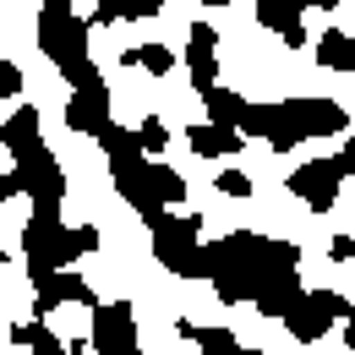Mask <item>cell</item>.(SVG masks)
I'll return each mask as SVG.
<instances>
[{"label": "cell", "instance_id": "10", "mask_svg": "<svg viewBox=\"0 0 355 355\" xmlns=\"http://www.w3.org/2000/svg\"><path fill=\"white\" fill-rule=\"evenodd\" d=\"M339 180H345V170H339L334 159H311V164H301V170L290 175V191L306 202L311 214H328V208L339 202Z\"/></svg>", "mask_w": 355, "mask_h": 355}, {"label": "cell", "instance_id": "23", "mask_svg": "<svg viewBox=\"0 0 355 355\" xmlns=\"http://www.w3.org/2000/svg\"><path fill=\"white\" fill-rule=\"evenodd\" d=\"M121 60H126V66H142V71H153V77H170V71H175V55H170L164 44H137V49H126Z\"/></svg>", "mask_w": 355, "mask_h": 355}, {"label": "cell", "instance_id": "19", "mask_svg": "<svg viewBox=\"0 0 355 355\" xmlns=\"http://www.w3.org/2000/svg\"><path fill=\"white\" fill-rule=\"evenodd\" d=\"M164 0H98L93 22H132V17H159Z\"/></svg>", "mask_w": 355, "mask_h": 355}, {"label": "cell", "instance_id": "8", "mask_svg": "<svg viewBox=\"0 0 355 355\" xmlns=\"http://www.w3.org/2000/svg\"><path fill=\"white\" fill-rule=\"evenodd\" d=\"M110 175H115V191H121L148 224L164 214V202H159V191H153V164H148L142 153H132V159H110Z\"/></svg>", "mask_w": 355, "mask_h": 355}, {"label": "cell", "instance_id": "1", "mask_svg": "<svg viewBox=\"0 0 355 355\" xmlns=\"http://www.w3.org/2000/svg\"><path fill=\"white\" fill-rule=\"evenodd\" d=\"M295 268H301L295 241H273V235H252V230H235L214 246H202V273L214 279L219 301H257L268 284L295 279Z\"/></svg>", "mask_w": 355, "mask_h": 355}, {"label": "cell", "instance_id": "29", "mask_svg": "<svg viewBox=\"0 0 355 355\" xmlns=\"http://www.w3.org/2000/svg\"><path fill=\"white\" fill-rule=\"evenodd\" d=\"M328 257H334V263H350V257H355V241H350V235H334Z\"/></svg>", "mask_w": 355, "mask_h": 355}, {"label": "cell", "instance_id": "25", "mask_svg": "<svg viewBox=\"0 0 355 355\" xmlns=\"http://www.w3.org/2000/svg\"><path fill=\"white\" fill-rule=\"evenodd\" d=\"M60 77H66V83H71L77 93H88V88H104V71H98L93 60H77V66H66Z\"/></svg>", "mask_w": 355, "mask_h": 355}, {"label": "cell", "instance_id": "32", "mask_svg": "<svg viewBox=\"0 0 355 355\" xmlns=\"http://www.w3.org/2000/svg\"><path fill=\"white\" fill-rule=\"evenodd\" d=\"M339 164H345V170H350V175H355V137H350V142H345V153H339Z\"/></svg>", "mask_w": 355, "mask_h": 355}, {"label": "cell", "instance_id": "24", "mask_svg": "<svg viewBox=\"0 0 355 355\" xmlns=\"http://www.w3.org/2000/svg\"><path fill=\"white\" fill-rule=\"evenodd\" d=\"M153 191H159V202H180V197H186V180H180L170 164H153Z\"/></svg>", "mask_w": 355, "mask_h": 355}, {"label": "cell", "instance_id": "33", "mask_svg": "<svg viewBox=\"0 0 355 355\" xmlns=\"http://www.w3.org/2000/svg\"><path fill=\"white\" fill-rule=\"evenodd\" d=\"M350 328H345V339H350V355H355V306H350V317H345Z\"/></svg>", "mask_w": 355, "mask_h": 355}, {"label": "cell", "instance_id": "27", "mask_svg": "<svg viewBox=\"0 0 355 355\" xmlns=\"http://www.w3.org/2000/svg\"><path fill=\"white\" fill-rule=\"evenodd\" d=\"M17 93H22V71L0 55V104H6V98H17Z\"/></svg>", "mask_w": 355, "mask_h": 355}, {"label": "cell", "instance_id": "5", "mask_svg": "<svg viewBox=\"0 0 355 355\" xmlns=\"http://www.w3.org/2000/svg\"><path fill=\"white\" fill-rule=\"evenodd\" d=\"M39 44H44V55L66 71V66L88 60V22H83L71 6H44V11H39Z\"/></svg>", "mask_w": 355, "mask_h": 355}, {"label": "cell", "instance_id": "12", "mask_svg": "<svg viewBox=\"0 0 355 355\" xmlns=\"http://www.w3.org/2000/svg\"><path fill=\"white\" fill-rule=\"evenodd\" d=\"M186 71H191L197 93H208L219 83V33H214L208 22H197L191 39H186Z\"/></svg>", "mask_w": 355, "mask_h": 355}, {"label": "cell", "instance_id": "4", "mask_svg": "<svg viewBox=\"0 0 355 355\" xmlns=\"http://www.w3.org/2000/svg\"><path fill=\"white\" fill-rule=\"evenodd\" d=\"M202 219H175V214H159V219L148 224L153 230V257L170 268L175 279H208L202 273V230H197Z\"/></svg>", "mask_w": 355, "mask_h": 355}, {"label": "cell", "instance_id": "14", "mask_svg": "<svg viewBox=\"0 0 355 355\" xmlns=\"http://www.w3.org/2000/svg\"><path fill=\"white\" fill-rule=\"evenodd\" d=\"M186 142H191V153H197V159H230V153H241V148H246V137L235 132V126H214V121L191 126Z\"/></svg>", "mask_w": 355, "mask_h": 355}, {"label": "cell", "instance_id": "13", "mask_svg": "<svg viewBox=\"0 0 355 355\" xmlns=\"http://www.w3.org/2000/svg\"><path fill=\"white\" fill-rule=\"evenodd\" d=\"M66 126L83 137H98L110 126V88H88V93H71L66 98Z\"/></svg>", "mask_w": 355, "mask_h": 355}, {"label": "cell", "instance_id": "6", "mask_svg": "<svg viewBox=\"0 0 355 355\" xmlns=\"http://www.w3.org/2000/svg\"><path fill=\"white\" fill-rule=\"evenodd\" d=\"M334 317H350V301H345V295H334V290H301L295 306L284 311V328H290L301 345H317V339L334 328Z\"/></svg>", "mask_w": 355, "mask_h": 355}, {"label": "cell", "instance_id": "11", "mask_svg": "<svg viewBox=\"0 0 355 355\" xmlns=\"http://www.w3.org/2000/svg\"><path fill=\"white\" fill-rule=\"evenodd\" d=\"M60 301H77V306H98L93 301V284L77 273V268H60V273H49L44 284H39V301H33V317H49V311L60 306Z\"/></svg>", "mask_w": 355, "mask_h": 355}, {"label": "cell", "instance_id": "35", "mask_svg": "<svg viewBox=\"0 0 355 355\" xmlns=\"http://www.w3.org/2000/svg\"><path fill=\"white\" fill-rule=\"evenodd\" d=\"M44 6H66V0H44Z\"/></svg>", "mask_w": 355, "mask_h": 355}, {"label": "cell", "instance_id": "34", "mask_svg": "<svg viewBox=\"0 0 355 355\" xmlns=\"http://www.w3.org/2000/svg\"><path fill=\"white\" fill-rule=\"evenodd\" d=\"M197 6H230V0H197Z\"/></svg>", "mask_w": 355, "mask_h": 355}, {"label": "cell", "instance_id": "9", "mask_svg": "<svg viewBox=\"0 0 355 355\" xmlns=\"http://www.w3.org/2000/svg\"><path fill=\"white\" fill-rule=\"evenodd\" d=\"M93 350L98 355H142L137 350V317L126 301L93 306Z\"/></svg>", "mask_w": 355, "mask_h": 355}, {"label": "cell", "instance_id": "22", "mask_svg": "<svg viewBox=\"0 0 355 355\" xmlns=\"http://www.w3.org/2000/svg\"><path fill=\"white\" fill-rule=\"evenodd\" d=\"M11 339H17V345H33V355H66V345H60V339L44 328V317L17 322V328H11Z\"/></svg>", "mask_w": 355, "mask_h": 355}, {"label": "cell", "instance_id": "7", "mask_svg": "<svg viewBox=\"0 0 355 355\" xmlns=\"http://www.w3.org/2000/svg\"><path fill=\"white\" fill-rule=\"evenodd\" d=\"M17 180H22V191L33 197V214H60L66 175H60V164H55V153H49V148L28 153V159H17Z\"/></svg>", "mask_w": 355, "mask_h": 355}, {"label": "cell", "instance_id": "3", "mask_svg": "<svg viewBox=\"0 0 355 355\" xmlns=\"http://www.w3.org/2000/svg\"><path fill=\"white\" fill-rule=\"evenodd\" d=\"M93 246H98V230H93V224L66 230L60 214H33V219L22 224V257H28V279H33V290L44 284L49 273H60V268H71L77 257H88Z\"/></svg>", "mask_w": 355, "mask_h": 355}, {"label": "cell", "instance_id": "21", "mask_svg": "<svg viewBox=\"0 0 355 355\" xmlns=\"http://www.w3.org/2000/svg\"><path fill=\"white\" fill-rule=\"evenodd\" d=\"M295 295H301V279H279V284H268L252 306L263 311V317H284V311L295 306Z\"/></svg>", "mask_w": 355, "mask_h": 355}, {"label": "cell", "instance_id": "20", "mask_svg": "<svg viewBox=\"0 0 355 355\" xmlns=\"http://www.w3.org/2000/svg\"><path fill=\"white\" fill-rule=\"evenodd\" d=\"M202 355H263V350H252V345H241L230 328H197V339H191Z\"/></svg>", "mask_w": 355, "mask_h": 355}, {"label": "cell", "instance_id": "28", "mask_svg": "<svg viewBox=\"0 0 355 355\" xmlns=\"http://www.w3.org/2000/svg\"><path fill=\"white\" fill-rule=\"evenodd\" d=\"M219 191H230V197H252V180L241 175V170H224V175H219Z\"/></svg>", "mask_w": 355, "mask_h": 355}, {"label": "cell", "instance_id": "30", "mask_svg": "<svg viewBox=\"0 0 355 355\" xmlns=\"http://www.w3.org/2000/svg\"><path fill=\"white\" fill-rule=\"evenodd\" d=\"M295 11H334V6H345V0H290Z\"/></svg>", "mask_w": 355, "mask_h": 355}, {"label": "cell", "instance_id": "17", "mask_svg": "<svg viewBox=\"0 0 355 355\" xmlns=\"http://www.w3.org/2000/svg\"><path fill=\"white\" fill-rule=\"evenodd\" d=\"M202 104H208V121L214 126H235L241 132V115H246V98L235 88H224V83H214V88L202 93Z\"/></svg>", "mask_w": 355, "mask_h": 355}, {"label": "cell", "instance_id": "16", "mask_svg": "<svg viewBox=\"0 0 355 355\" xmlns=\"http://www.w3.org/2000/svg\"><path fill=\"white\" fill-rule=\"evenodd\" d=\"M0 142H6V148H11L17 159L39 153V148H44V142H39V110H33V104H22V110H17V115H11L6 126H0Z\"/></svg>", "mask_w": 355, "mask_h": 355}, {"label": "cell", "instance_id": "2", "mask_svg": "<svg viewBox=\"0 0 355 355\" xmlns=\"http://www.w3.org/2000/svg\"><path fill=\"white\" fill-rule=\"evenodd\" d=\"M350 126V115L334 98H284V104H246L241 137H263L268 148H295L306 137H339Z\"/></svg>", "mask_w": 355, "mask_h": 355}, {"label": "cell", "instance_id": "18", "mask_svg": "<svg viewBox=\"0 0 355 355\" xmlns=\"http://www.w3.org/2000/svg\"><path fill=\"white\" fill-rule=\"evenodd\" d=\"M311 55H317V66H328V71H355V39L339 33V28H328Z\"/></svg>", "mask_w": 355, "mask_h": 355}, {"label": "cell", "instance_id": "15", "mask_svg": "<svg viewBox=\"0 0 355 355\" xmlns=\"http://www.w3.org/2000/svg\"><path fill=\"white\" fill-rule=\"evenodd\" d=\"M257 22L268 33H279L290 49H306V33H301V11L290 0H257Z\"/></svg>", "mask_w": 355, "mask_h": 355}, {"label": "cell", "instance_id": "31", "mask_svg": "<svg viewBox=\"0 0 355 355\" xmlns=\"http://www.w3.org/2000/svg\"><path fill=\"white\" fill-rule=\"evenodd\" d=\"M17 191H22V180H17V170H6V175H0V202L17 197Z\"/></svg>", "mask_w": 355, "mask_h": 355}, {"label": "cell", "instance_id": "26", "mask_svg": "<svg viewBox=\"0 0 355 355\" xmlns=\"http://www.w3.org/2000/svg\"><path fill=\"white\" fill-rule=\"evenodd\" d=\"M137 142H142V153H159V148L170 142V126H164L159 115H148V121L137 126Z\"/></svg>", "mask_w": 355, "mask_h": 355}]
</instances>
